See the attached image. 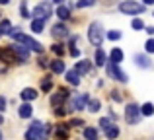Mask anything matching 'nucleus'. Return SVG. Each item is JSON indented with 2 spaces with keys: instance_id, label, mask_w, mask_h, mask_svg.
<instances>
[{
  "instance_id": "1",
  "label": "nucleus",
  "mask_w": 154,
  "mask_h": 140,
  "mask_svg": "<svg viewBox=\"0 0 154 140\" xmlns=\"http://www.w3.org/2000/svg\"><path fill=\"white\" fill-rule=\"evenodd\" d=\"M12 37L16 39L18 43H22V45H26L27 49H31V51H35V53H41L43 51V45L39 41H35V39H31V37H27L26 33H22L20 29H12Z\"/></svg>"
},
{
  "instance_id": "2",
  "label": "nucleus",
  "mask_w": 154,
  "mask_h": 140,
  "mask_svg": "<svg viewBox=\"0 0 154 140\" xmlns=\"http://www.w3.org/2000/svg\"><path fill=\"white\" fill-rule=\"evenodd\" d=\"M0 61L6 62V64H18L20 57L16 53L14 45H6V47H0Z\"/></svg>"
},
{
  "instance_id": "3",
  "label": "nucleus",
  "mask_w": 154,
  "mask_h": 140,
  "mask_svg": "<svg viewBox=\"0 0 154 140\" xmlns=\"http://www.w3.org/2000/svg\"><path fill=\"white\" fill-rule=\"evenodd\" d=\"M119 10L127 16H137V14H143L144 12V4H139L135 0H125V2L119 4Z\"/></svg>"
},
{
  "instance_id": "4",
  "label": "nucleus",
  "mask_w": 154,
  "mask_h": 140,
  "mask_svg": "<svg viewBox=\"0 0 154 140\" xmlns=\"http://www.w3.org/2000/svg\"><path fill=\"white\" fill-rule=\"evenodd\" d=\"M88 39H90V43L92 45H96V47H100L102 45V41H103V31H102V25L100 23H90V29H88Z\"/></svg>"
},
{
  "instance_id": "5",
  "label": "nucleus",
  "mask_w": 154,
  "mask_h": 140,
  "mask_svg": "<svg viewBox=\"0 0 154 140\" xmlns=\"http://www.w3.org/2000/svg\"><path fill=\"white\" fill-rule=\"evenodd\" d=\"M140 117H143L140 107L135 105V103H129L127 109H125V119H127V123H129V125H139Z\"/></svg>"
},
{
  "instance_id": "6",
  "label": "nucleus",
  "mask_w": 154,
  "mask_h": 140,
  "mask_svg": "<svg viewBox=\"0 0 154 140\" xmlns=\"http://www.w3.org/2000/svg\"><path fill=\"white\" fill-rule=\"evenodd\" d=\"M41 136H43L41 121H33V123H31V129L26 133V140H41Z\"/></svg>"
},
{
  "instance_id": "7",
  "label": "nucleus",
  "mask_w": 154,
  "mask_h": 140,
  "mask_svg": "<svg viewBox=\"0 0 154 140\" xmlns=\"http://www.w3.org/2000/svg\"><path fill=\"white\" fill-rule=\"evenodd\" d=\"M107 76L119 80V82H129V76L125 74L123 70H119V66H117L115 62H111V61H109V64H107Z\"/></svg>"
},
{
  "instance_id": "8",
  "label": "nucleus",
  "mask_w": 154,
  "mask_h": 140,
  "mask_svg": "<svg viewBox=\"0 0 154 140\" xmlns=\"http://www.w3.org/2000/svg\"><path fill=\"white\" fill-rule=\"evenodd\" d=\"M51 14H53V10H51L49 2H43V4H39V6L33 8V14L31 16H35V18H39V19H47Z\"/></svg>"
},
{
  "instance_id": "9",
  "label": "nucleus",
  "mask_w": 154,
  "mask_h": 140,
  "mask_svg": "<svg viewBox=\"0 0 154 140\" xmlns=\"http://www.w3.org/2000/svg\"><path fill=\"white\" fill-rule=\"evenodd\" d=\"M68 95H70V91L64 90V88H60V90L57 91V94H53V95H51V105H55V107L63 105V103L68 99Z\"/></svg>"
},
{
  "instance_id": "10",
  "label": "nucleus",
  "mask_w": 154,
  "mask_h": 140,
  "mask_svg": "<svg viewBox=\"0 0 154 140\" xmlns=\"http://www.w3.org/2000/svg\"><path fill=\"white\" fill-rule=\"evenodd\" d=\"M88 101H90L88 94H76V95H74V99H72V109H74V111L84 109V107L88 105Z\"/></svg>"
},
{
  "instance_id": "11",
  "label": "nucleus",
  "mask_w": 154,
  "mask_h": 140,
  "mask_svg": "<svg viewBox=\"0 0 154 140\" xmlns=\"http://www.w3.org/2000/svg\"><path fill=\"white\" fill-rule=\"evenodd\" d=\"M51 35L55 39H64L68 35V29H66V25H63V23H57V25H53V31H51Z\"/></svg>"
},
{
  "instance_id": "12",
  "label": "nucleus",
  "mask_w": 154,
  "mask_h": 140,
  "mask_svg": "<svg viewBox=\"0 0 154 140\" xmlns=\"http://www.w3.org/2000/svg\"><path fill=\"white\" fill-rule=\"evenodd\" d=\"M20 97H22L23 101H33V99L37 97V91H35L33 88H26V90H22Z\"/></svg>"
},
{
  "instance_id": "13",
  "label": "nucleus",
  "mask_w": 154,
  "mask_h": 140,
  "mask_svg": "<svg viewBox=\"0 0 154 140\" xmlns=\"http://www.w3.org/2000/svg\"><path fill=\"white\" fill-rule=\"evenodd\" d=\"M90 68H92V62L90 61L76 62V72H78V74H86V72H90Z\"/></svg>"
},
{
  "instance_id": "14",
  "label": "nucleus",
  "mask_w": 154,
  "mask_h": 140,
  "mask_svg": "<svg viewBox=\"0 0 154 140\" xmlns=\"http://www.w3.org/2000/svg\"><path fill=\"white\" fill-rule=\"evenodd\" d=\"M66 80H68V84H72V86H78L80 84V74L76 70H68L66 72Z\"/></svg>"
},
{
  "instance_id": "15",
  "label": "nucleus",
  "mask_w": 154,
  "mask_h": 140,
  "mask_svg": "<svg viewBox=\"0 0 154 140\" xmlns=\"http://www.w3.org/2000/svg\"><path fill=\"white\" fill-rule=\"evenodd\" d=\"M64 68H66V66H64V62L60 61V58H57V61H53V62H51V70L55 72V74H63Z\"/></svg>"
},
{
  "instance_id": "16",
  "label": "nucleus",
  "mask_w": 154,
  "mask_h": 140,
  "mask_svg": "<svg viewBox=\"0 0 154 140\" xmlns=\"http://www.w3.org/2000/svg\"><path fill=\"white\" fill-rule=\"evenodd\" d=\"M43 27H45V19L35 18L33 22H31V31H33V33H41V31H43Z\"/></svg>"
},
{
  "instance_id": "17",
  "label": "nucleus",
  "mask_w": 154,
  "mask_h": 140,
  "mask_svg": "<svg viewBox=\"0 0 154 140\" xmlns=\"http://www.w3.org/2000/svg\"><path fill=\"white\" fill-rule=\"evenodd\" d=\"M68 138V125H59L57 127V140H66Z\"/></svg>"
},
{
  "instance_id": "18",
  "label": "nucleus",
  "mask_w": 154,
  "mask_h": 140,
  "mask_svg": "<svg viewBox=\"0 0 154 140\" xmlns=\"http://www.w3.org/2000/svg\"><path fill=\"white\" fill-rule=\"evenodd\" d=\"M109 61L115 62V64H119V62L123 61V51H121V49H113L111 55H109Z\"/></svg>"
},
{
  "instance_id": "19",
  "label": "nucleus",
  "mask_w": 154,
  "mask_h": 140,
  "mask_svg": "<svg viewBox=\"0 0 154 140\" xmlns=\"http://www.w3.org/2000/svg\"><path fill=\"white\" fill-rule=\"evenodd\" d=\"M31 113H33V109H31L29 103H23V105L20 107V117H22V119H29Z\"/></svg>"
},
{
  "instance_id": "20",
  "label": "nucleus",
  "mask_w": 154,
  "mask_h": 140,
  "mask_svg": "<svg viewBox=\"0 0 154 140\" xmlns=\"http://www.w3.org/2000/svg\"><path fill=\"white\" fill-rule=\"evenodd\" d=\"M94 62H96V66H103V64H105V53H103L102 49L96 51V55H94Z\"/></svg>"
},
{
  "instance_id": "21",
  "label": "nucleus",
  "mask_w": 154,
  "mask_h": 140,
  "mask_svg": "<svg viewBox=\"0 0 154 140\" xmlns=\"http://www.w3.org/2000/svg\"><path fill=\"white\" fill-rule=\"evenodd\" d=\"M135 62L139 66H143V68H148V66H150V58L144 57V55H137V57H135Z\"/></svg>"
},
{
  "instance_id": "22",
  "label": "nucleus",
  "mask_w": 154,
  "mask_h": 140,
  "mask_svg": "<svg viewBox=\"0 0 154 140\" xmlns=\"http://www.w3.org/2000/svg\"><path fill=\"white\" fill-rule=\"evenodd\" d=\"M12 33V23L8 19H2L0 22V35H10Z\"/></svg>"
},
{
  "instance_id": "23",
  "label": "nucleus",
  "mask_w": 154,
  "mask_h": 140,
  "mask_svg": "<svg viewBox=\"0 0 154 140\" xmlns=\"http://www.w3.org/2000/svg\"><path fill=\"white\" fill-rule=\"evenodd\" d=\"M84 138H86V140H98V130H96L94 127L84 129Z\"/></svg>"
},
{
  "instance_id": "24",
  "label": "nucleus",
  "mask_w": 154,
  "mask_h": 140,
  "mask_svg": "<svg viewBox=\"0 0 154 140\" xmlns=\"http://www.w3.org/2000/svg\"><path fill=\"white\" fill-rule=\"evenodd\" d=\"M86 107H88V111H90V113H98L100 107H102V103H100V99H90Z\"/></svg>"
},
{
  "instance_id": "25",
  "label": "nucleus",
  "mask_w": 154,
  "mask_h": 140,
  "mask_svg": "<svg viewBox=\"0 0 154 140\" xmlns=\"http://www.w3.org/2000/svg\"><path fill=\"white\" fill-rule=\"evenodd\" d=\"M57 16H59L60 19H68V18H70V10L64 8V6H59V8H57Z\"/></svg>"
},
{
  "instance_id": "26",
  "label": "nucleus",
  "mask_w": 154,
  "mask_h": 140,
  "mask_svg": "<svg viewBox=\"0 0 154 140\" xmlns=\"http://www.w3.org/2000/svg\"><path fill=\"white\" fill-rule=\"evenodd\" d=\"M14 49H16V53H18V57H20V62H26L27 61V51L26 49H23V47H14Z\"/></svg>"
},
{
  "instance_id": "27",
  "label": "nucleus",
  "mask_w": 154,
  "mask_h": 140,
  "mask_svg": "<svg viewBox=\"0 0 154 140\" xmlns=\"http://www.w3.org/2000/svg\"><path fill=\"white\" fill-rule=\"evenodd\" d=\"M140 113L146 115V117H150V115L154 113V105H152V103H144V105L140 107Z\"/></svg>"
},
{
  "instance_id": "28",
  "label": "nucleus",
  "mask_w": 154,
  "mask_h": 140,
  "mask_svg": "<svg viewBox=\"0 0 154 140\" xmlns=\"http://www.w3.org/2000/svg\"><path fill=\"white\" fill-rule=\"evenodd\" d=\"M105 134H107V138H109V140H113V138H117V134H119V129L111 125L109 129H105Z\"/></svg>"
},
{
  "instance_id": "29",
  "label": "nucleus",
  "mask_w": 154,
  "mask_h": 140,
  "mask_svg": "<svg viewBox=\"0 0 154 140\" xmlns=\"http://www.w3.org/2000/svg\"><path fill=\"white\" fill-rule=\"evenodd\" d=\"M51 88H53V82H51L49 78H43L41 80V90L43 91H51Z\"/></svg>"
},
{
  "instance_id": "30",
  "label": "nucleus",
  "mask_w": 154,
  "mask_h": 140,
  "mask_svg": "<svg viewBox=\"0 0 154 140\" xmlns=\"http://www.w3.org/2000/svg\"><path fill=\"white\" fill-rule=\"evenodd\" d=\"M53 53H55L57 57H63V55H64V45H60V43L53 45Z\"/></svg>"
},
{
  "instance_id": "31",
  "label": "nucleus",
  "mask_w": 154,
  "mask_h": 140,
  "mask_svg": "<svg viewBox=\"0 0 154 140\" xmlns=\"http://www.w3.org/2000/svg\"><path fill=\"white\" fill-rule=\"evenodd\" d=\"M94 4H96V0H78L76 6L78 8H88V6H94Z\"/></svg>"
},
{
  "instance_id": "32",
  "label": "nucleus",
  "mask_w": 154,
  "mask_h": 140,
  "mask_svg": "<svg viewBox=\"0 0 154 140\" xmlns=\"http://www.w3.org/2000/svg\"><path fill=\"white\" fill-rule=\"evenodd\" d=\"M20 12H22V16H23V18H29V12H27V2H26V0H22V4H20Z\"/></svg>"
},
{
  "instance_id": "33",
  "label": "nucleus",
  "mask_w": 154,
  "mask_h": 140,
  "mask_svg": "<svg viewBox=\"0 0 154 140\" xmlns=\"http://www.w3.org/2000/svg\"><path fill=\"white\" fill-rule=\"evenodd\" d=\"M107 39H109V41H117V39H121V31H117V29L109 31V33H107Z\"/></svg>"
},
{
  "instance_id": "34",
  "label": "nucleus",
  "mask_w": 154,
  "mask_h": 140,
  "mask_svg": "<svg viewBox=\"0 0 154 140\" xmlns=\"http://www.w3.org/2000/svg\"><path fill=\"white\" fill-rule=\"evenodd\" d=\"M131 27H133V29H143V27H144V23H143V19H139V18H137V19H133V23H131Z\"/></svg>"
},
{
  "instance_id": "35",
  "label": "nucleus",
  "mask_w": 154,
  "mask_h": 140,
  "mask_svg": "<svg viewBox=\"0 0 154 140\" xmlns=\"http://www.w3.org/2000/svg\"><path fill=\"white\" fill-rule=\"evenodd\" d=\"M144 49H146V53H154V39H148L144 43Z\"/></svg>"
},
{
  "instance_id": "36",
  "label": "nucleus",
  "mask_w": 154,
  "mask_h": 140,
  "mask_svg": "<svg viewBox=\"0 0 154 140\" xmlns=\"http://www.w3.org/2000/svg\"><path fill=\"white\" fill-rule=\"evenodd\" d=\"M100 127H102V129H109V127H111V121H109V119H102V121H100Z\"/></svg>"
},
{
  "instance_id": "37",
  "label": "nucleus",
  "mask_w": 154,
  "mask_h": 140,
  "mask_svg": "<svg viewBox=\"0 0 154 140\" xmlns=\"http://www.w3.org/2000/svg\"><path fill=\"white\" fill-rule=\"evenodd\" d=\"M55 113H57V117H63V115H66V109H64L63 105H59V107H57V111H55Z\"/></svg>"
},
{
  "instance_id": "38",
  "label": "nucleus",
  "mask_w": 154,
  "mask_h": 140,
  "mask_svg": "<svg viewBox=\"0 0 154 140\" xmlns=\"http://www.w3.org/2000/svg\"><path fill=\"white\" fill-rule=\"evenodd\" d=\"M111 97L115 99V101H121V95H119V91H111Z\"/></svg>"
},
{
  "instance_id": "39",
  "label": "nucleus",
  "mask_w": 154,
  "mask_h": 140,
  "mask_svg": "<svg viewBox=\"0 0 154 140\" xmlns=\"http://www.w3.org/2000/svg\"><path fill=\"white\" fill-rule=\"evenodd\" d=\"M70 125H72V127H80V125H84V123H82V121H78V119H74Z\"/></svg>"
},
{
  "instance_id": "40",
  "label": "nucleus",
  "mask_w": 154,
  "mask_h": 140,
  "mask_svg": "<svg viewBox=\"0 0 154 140\" xmlns=\"http://www.w3.org/2000/svg\"><path fill=\"white\" fill-rule=\"evenodd\" d=\"M70 55H72V57H78L80 51H78V49H70Z\"/></svg>"
},
{
  "instance_id": "41",
  "label": "nucleus",
  "mask_w": 154,
  "mask_h": 140,
  "mask_svg": "<svg viewBox=\"0 0 154 140\" xmlns=\"http://www.w3.org/2000/svg\"><path fill=\"white\" fill-rule=\"evenodd\" d=\"M146 33H148V35H154V27H152V25L146 27Z\"/></svg>"
},
{
  "instance_id": "42",
  "label": "nucleus",
  "mask_w": 154,
  "mask_h": 140,
  "mask_svg": "<svg viewBox=\"0 0 154 140\" xmlns=\"http://www.w3.org/2000/svg\"><path fill=\"white\" fill-rule=\"evenodd\" d=\"M4 105H6V99L0 97V109H4Z\"/></svg>"
},
{
  "instance_id": "43",
  "label": "nucleus",
  "mask_w": 154,
  "mask_h": 140,
  "mask_svg": "<svg viewBox=\"0 0 154 140\" xmlns=\"http://www.w3.org/2000/svg\"><path fill=\"white\" fill-rule=\"evenodd\" d=\"M144 4H154V0H144Z\"/></svg>"
},
{
  "instance_id": "44",
  "label": "nucleus",
  "mask_w": 154,
  "mask_h": 140,
  "mask_svg": "<svg viewBox=\"0 0 154 140\" xmlns=\"http://www.w3.org/2000/svg\"><path fill=\"white\" fill-rule=\"evenodd\" d=\"M0 2H2V4H8V2H10V0H0Z\"/></svg>"
},
{
  "instance_id": "45",
  "label": "nucleus",
  "mask_w": 154,
  "mask_h": 140,
  "mask_svg": "<svg viewBox=\"0 0 154 140\" xmlns=\"http://www.w3.org/2000/svg\"><path fill=\"white\" fill-rule=\"evenodd\" d=\"M0 125H2V115H0Z\"/></svg>"
},
{
  "instance_id": "46",
  "label": "nucleus",
  "mask_w": 154,
  "mask_h": 140,
  "mask_svg": "<svg viewBox=\"0 0 154 140\" xmlns=\"http://www.w3.org/2000/svg\"><path fill=\"white\" fill-rule=\"evenodd\" d=\"M55 2H59V4H60V2H63V0H55Z\"/></svg>"
},
{
  "instance_id": "47",
  "label": "nucleus",
  "mask_w": 154,
  "mask_h": 140,
  "mask_svg": "<svg viewBox=\"0 0 154 140\" xmlns=\"http://www.w3.org/2000/svg\"><path fill=\"white\" fill-rule=\"evenodd\" d=\"M0 140H2V133H0Z\"/></svg>"
}]
</instances>
